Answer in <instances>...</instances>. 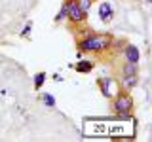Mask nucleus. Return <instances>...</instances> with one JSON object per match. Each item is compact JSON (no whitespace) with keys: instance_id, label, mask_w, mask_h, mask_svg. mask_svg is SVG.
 Returning <instances> with one entry per match:
<instances>
[{"instance_id":"obj_8","label":"nucleus","mask_w":152,"mask_h":142,"mask_svg":"<svg viewBox=\"0 0 152 142\" xmlns=\"http://www.w3.org/2000/svg\"><path fill=\"white\" fill-rule=\"evenodd\" d=\"M131 74H139V63H127L122 66V76H131Z\"/></svg>"},{"instance_id":"obj_2","label":"nucleus","mask_w":152,"mask_h":142,"mask_svg":"<svg viewBox=\"0 0 152 142\" xmlns=\"http://www.w3.org/2000/svg\"><path fill=\"white\" fill-rule=\"evenodd\" d=\"M112 110L116 116L122 117H129L133 110V97L129 93H118L112 101Z\"/></svg>"},{"instance_id":"obj_1","label":"nucleus","mask_w":152,"mask_h":142,"mask_svg":"<svg viewBox=\"0 0 152 142\" xmlns=\"http://www.w3.org/2000/svg\"><path fill=\"white\" fill-rule=\"evenodd\" d=\"M112 47V36L104 34V32H91V34L84 36L78 40V49L86 53V51H95V53H103V51Z\"/></svg>"},{"instance_id":"obj_6","label":"nucleus","mask_w":152,"mask_h":142,"mask_svg":"<svg viewBox=\"0 0 152 142\" xmlns=\"http://www.w3.org/2000/svg\"><path fill=\"white\" fill-rule=\"evenodd\" d=\"M93 68H95L93 61H84V59H80L78 63H76V72H80V74H88V72H91Z\"/></svg>"},{"instance_id":"obj_4","label":"nucleus","mask_w":152,"mask_h":142,"mask_svg":"<svg viewBox=\"0 0 152 142\" xmlns=\"http://www.w3.org/2000/svg\"><path fill=\"white\" fill-rule=\"evenodd\" d=\"M124 57H126L127 63H139V59H141L139 47L133 46V44H126L124 46Z\"/></svg>"},{"instance_id":"obj_10","label":"nucleus","mask_w":152,"mask_h":142,"mask_svg":"<svg viewBox=\"0 0 152 142\" xmlns=\"http://www.w3.org/2000/svg\"><path fill=\"white\" fill-rule=\"evenodd\" d=\"M46 72H38V74H34V89H42V85L46 83Z\"/></svg>"},{"instance_id":"obj_7","label":"nucleus","mask_w":152,"mask_h":142,"mask_svg":"<svg viewBox=\"0 0 152 142\" xmlns=\"http://www.w3.org/2000/svg\"><path fill=\"white\" fill-rule=\"evenodd\" d=\"M139 83V74H131V76H122V85L126 89H133Z\"/></svg>"},{"instance_id":"obj_9","label":"nucleus","mask_w":152,"mask_h":142,"mask_svg":"<svg viewBox=\"0 0 152 142\" xmlns=\"http://www.w3.org/2000/svg\"><path fill=\"white\" fill-rule=\"evenodd\" d=\"M76 4H78V8L84 13H89L91 12V6H93V0H76Z\"/></svg>"},{"instance_id":"obj_5","label":"nucleus","mask_w":152,"mask_h":142,"mask_svg":"<svg viewBox=\"0 0 152 142\" xmlns=\"http://www.w3.org/2000/svg\"><path fill=\"white\" fill-rule=\"evenodd\" d=\"M114 17V9L108 2H103L101 6H99V19H101L103 23H110Z\"/></svg>"},{"instance_id":"obj_11","label":"nucleus","mask_w":152,"mask_h":142,"mask_svg":"<svg viewBox=\"0 0 152 142\" xmlns=\"http://www.w3.org/2000/svg\"><path fill=\"white\" fill-rule=\"evenodd\" d=\"M65 17H66V2L63 4V6H61L59 12H57V15H55V23H61Z\"/></svg>"},{"instance_id":"obj_14","label":"nucleus","mask_w":152,"mask_h":142,"mask_svg":"<svg viewBox=\"0 0 152 142\" xmlns=\"http://www.w3.org/2000/svg\"><path fill=\"white\" fill-rule=\"evenodd\" d=\"M146 2H148V4H150V2H152V0H146Z\"/></svg>"},{"instance_id":"obj_12","label":"nucleus","mask_w":152,"mask_h":142,"mask_svg":"<svg viewBox=\"0 0 152 142\" xmlns=\"http://www.w3.org/2000/svg\"><path fill=\"white\" fill-rule=\"evenodd\" d=\"M42 101H44V104H46V106H50V108L55 106V97H53V95H50V93H46L44 97H42Z\"/></svg>"},{"instance_id":"obj_3","label":"nucleus","mask_w":152,"mask_h":142,"mask_svg":"<svg viewBox=\"0 0 152 142\" xmlns=\"http://www.w3.org/2000/svg\"><path fill=\"white\" fill-rule=\"evenodd\" d=\"M65 2H66V17H69V21H70V23H76V25L86 23L88 13H84L82 9L78 8L76 0H65Z\"/></svg>"},{"instance_id":"obj_13","label":"nucleus","mask_w":152,"mask_h":142,"mask_svg":"<svg viewBox=\"0 0 152 142\" xmlns=\"http://www.w3.org/2000/svg\"><path fill=\"white\" fill-rule=\"evenodd\" d=\"M31 30H32V21H28V23H25V28L21 30V36H27Z\"/></svg>"}]
</instances>
